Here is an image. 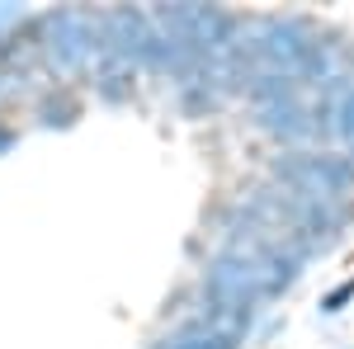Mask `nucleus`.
<instances>
[{"label":"nucleus","instance_id":"f257e3e1","mask_svg":"<svg viewBox=\"0 0 354 349\" xmlns=\"http://www.w3.org/2000/svg\"><path fill=\"white\" fill-rule=\"evenodd\" d=\"M274 185L298 189L317 203L340 208L354 194V161L330 156V151H288V156L274 161Z\"/></svg>","mask_w":354,"mask_h":349},{"label":"nucleus","instance_id":"f03ea898","mask_svg":"<svg viewBox=\"0 0 354 349\" xmlns=\"http://www.w3.org/2000/svg\"><path fill=\"white\" fill-rule=\"evenodd\" d=\"M43 53L57 71H81L95 53H104V24L85 10H53L43 19Z\"/></svg>","mask_w":354,"mask_h":349},{"label":"nucleus","instance_id":"7ed1b4c3","mask_svg":"<svg viewBox=\"0 0 354 349\" xmlns=\"http://www.w3.org/2000/svg\"><path fill=\"white\" fill-rule=\"evenodd\" d=\"M203 297H213L222 307H232V312H255V302H265L274 297L270 279L260 274L255 265H245L241 255H232V250H218L208 265H203Z\"/></svg>","mask_w":354,"mask_h":349},{"label":"nucleus","instance_id":"20e7f679","mask_svg":"<svg viewBox=\"0 0 354 349\" xmlns=\"http://www.w3.org/2000/svg\"><path fill=\"white\" fill-rule=\"evenodd\" d=\"M137 90V62L118 53H100V66H95V95L100 100H109V104H123V100H133Z\"/></svg>","mask_w":354,"mask_h":349},{"label":"nucleus","instance_id":"39448f33","mask_svg":"<svg viewBox=\"0 0 354 349\" xmlns=\"http://www.w3.org/2000/svg\"><path fill=\"white\" fill-rule=\"evenodd\" d=\"M156 349H236V340H227L222 330H213V326H203V321H185L180 330H170Z\"/></svg>","mask_w":354,"mask_h":349},{"label":"nucleus","instance_id":"423d86ee","mask_svg":"<svg viewBox=\"0 0 354 349\" xmlns=\"http://www.w3.org/2000/svg\"><path fill=\"white\" fill-rule=\"evenodd\" d=\"M335 137L354 151V81L340 90V104H335Z\"/></svg>","mask_w":354,"mask_h":349},{"label":"nucleus","instance_id":"0eeeda50","mask_svg":"<svg viewBox=\"0 0 354 349\" xmlns=\"http://www.w3.org/2000/svg\"><path fill=\"white\" fill-rule=\"evenodd\" d=\"M350 297H354V279H345V283H340L335 293H326V302H322V312H326V317H335V312H340V307H345Z\"/></svg>","mask_w":354,"mask_h":349},{"label":"nucleus","instance_id":"6e6552de","mask_svg":"<svg viewBox=\"0 0 354 349\" xmlns=\"http://www.w3.org/2000/svg\"><path fill=\"white\" fill-rule=\"evenodd\" d=\"M0 90H5V71H0Z\"/></svg>","mask_w":354,"mask_h":349}]
</instances>
